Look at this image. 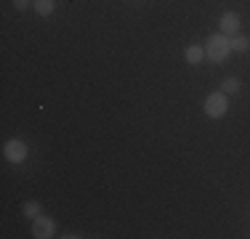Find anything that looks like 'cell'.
Listing matches in <instances>:
<instances>
[{"mask_svg": "<svg viewBox=\"0 0 250 239\" xmlns=\"http://www.w3.org/2000/svg\"><path fill=\"white\" fill-rule=\"evenodd\" d=\"M229 53H231L229 35L216 32V35H210V38L205 40V59H208V61L221 64V61H226V59H229Z\"/></svg>", "mask_w": 250, "mask_h": 239, "instance_id": "6da1fadb", "label": "cell"}, {"mask_svg": "<svg viewBox=\"0 0 250 239\" xmlns=\"http://www.w3.org/2000/svg\"><path fill=\"white\" fill-rule=\"evenodd\" d=\"M202 112H205V117H210V120L226 117V112H229V96H226L224 91L208 93L205 104H202Z\"/></svg>", "mask_w": 250, "mask_h": 239, "instance_id": "7a4b0ae2", "label": "cell"}, {"mask_svg": "<svg viewBox=\"0 0 250 239\" xmlns=\"http://www.w3.org/2000/svg\"><path fill=\"white\" fill-rule=\"evenodd\" d=\"M27 154H29V149L21 139H8L3 143V157H5V162H11V165H21L27 159Z\"/></svg>", "mask_w": 250, "mask_h": 239, "instance_id": "3957f363", "label": "cell"}, {"mask_svg": "<svg viewBox=\"0 0 250 239\" xmlns=\"http://www.w3.org/2000/svg\"><path fill=\"white\" fill-rule=\"evenodd\" d=\"M32 237L35 239H51L56 237V220L51 215H38L32 220Z\"/></svg>", "mask_w": 250, "mask_h": 239, "instance_id": "277c9868", "label": "cell"}, {"mask_svg": "<svg viewBox=\"0 0 250 239\" xmlns=\"http://www.w3.org/2000/svg\"><path fill=\"white\" fill-rule=\"evenodd\" d=\"M240 27H242V19H240L237 11H226V14H221V19H218V29H221L224 35H229V38L240 32Z\"/></svg>", "mask_w": 250, "mask_h": 239, "instance_id": "5b68a950", "label": "cell"}, {"mask_svg": "<svg viewBox=\"0 0 250 239\" xmlns=\"http://www.w3.org/2000/svg\"><path fill=\"white\" fill-rule=\"evenodd\" d=\"M184 59H187V64H192V67L202 64L205 61V45H189L187 51H184Z\"/></svg>", "mask_w": 250, "mask_h": 239, "instance_id": "8992f818", "label": "cell"}, {"mask_svg": "<svg viewBox=\"0 0 250 239\" xmlns=\"http://www.w3.org/2000/svg\"><path fill=\"white\" fill-rule=\"evenodd\" d=\"M229 43H231V53H248L250 51V38H245V35H231L229 38Z\"/></svg>", "mask_w": 250, "mask_h": 239, "instance_id": "52a82bcc", "label": "cell"}, {"mask_svg": "<svg viewBox=\"0 0 250 239\" xmlns=\"http://www.w3.org/2000/svg\"><path fill=\"white\" fill-rule=\"evenodd\" d=\"M32 8L38 16H51L56 11V0H32Z\"/></svg>", "mask_w": 250, "mask_h": 239, "instance_id": "ba28073f", "label": "cell"}, {"mask_svg": "<svg viewBox=\"0 0 250 239\" xmlns=\"http://www.w3.org/2000/svg\"><path fill=\"white\" fill-rule=\"evenodd\" d=\"M21 213H24L29 220H35L38 215H43V205H40L38 199H29V202H24V205H21Z\"/></svg>", "mask_w": 250, "mask_h": 239, "instance_id": "9c48e42d", "label": "cell"}, {"mask_svg": "<svg viewBox=\"0 0 250 239\" xmlns=\"http://www.w3.org/2000/svg\"><path fill=\"white\" fill-rule=\"evenodd\" d=\"M221 91H224L226 96L237 93V91H240V80H237V77H226V80L221 82Z\"/></svg>", "mask_w": 250, "mask_h": 239, "instance_id": "30bf717a", "label": "cell"}, {"mask_svg": "<svg viewBox=\"0 0 250 239\" xmlns=\"http://www.w3.org/2000/svg\"><path fill=\"white\" fill-rule=\"evenodd\" d=\"M27 5H29V0H14V8L16 11H24Z\"/></svg>", "mask_w": 250, "mask_h": 239, "instance_id": "8fae6325", "label": "cell"}]
</instances>
